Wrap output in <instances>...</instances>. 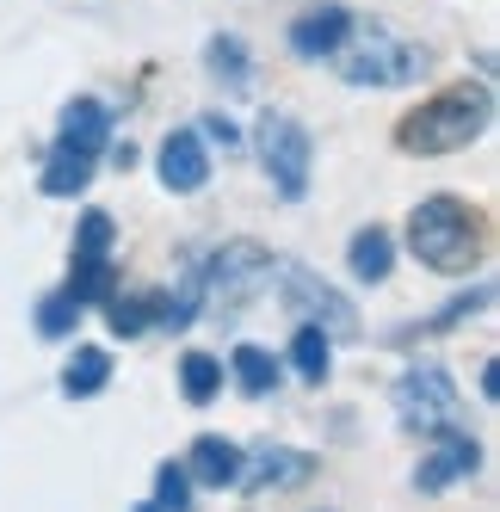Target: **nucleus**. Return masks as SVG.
Returning <instances> with one entry per match:
<instances>
[{"label": "nucleus", "mask_w": 500, "mask_h": 512, "mask_svg": "<svg viewBox=\"0 0 500 512\" xmlns=\"http://www.w3.org/2000/svg\"><path fill=\"white\" fill-rule=\"evenodd\" d=\"M210 179V155H204V136L198 130H167V142H161V186L167 192H198Z\"/></svg>", "instance_id": "10"}, {"label": "nucleus", "mask_w": 500, "mask_h": 512, "mask_svg": "<svg viewBox=\"0 0 500 512\" xmlns=\"http://www.w3.org/2000/svg\"><path fill=\"white\" fill-rule=\"evenodd\" d=\"M476 469H482V445L463 426H451V432H439V451L414 469V488L420 494H445L451 482H470Z\"/></svg>", "instance_id": "8"}, {"label": "nucleus", "mask_w": 500, "mask_h": 512, "mask_svg": "<svg viewBox=\"0 0 500 512\" xmlns=\"http://www.w3.org/2000/svg\"><path fill=\"white\" fill-rule=\"evenodd\" d=\"M75 321H81V303L68 297V290H50V297L38 303V334L44 340H68V334H75Z\"/></svg>", "instance_id": "24"}, {"label": "nucleus", "mask_w": 500, "mask_h": 512, "mask_svg": "<svg viewBox=\"0 0 500 512\" xmlns=\"http://www.w3.org/2000/svg\"><path fill=\"white\" fill-rule=\"evenodd\" d=\"M272 272H278L284 309H291L297 321L321 327L328 340H359V309H352L334 284H321V272H309V266H297V260H278Z\"/></svg>", "instance_id": "4"}, {"label": "nucleus", "mask_w": 500, "mask_h": 512, "mask_svg": "<svg viewBox=\"0 0 500 512\" xmlns=\"http://www.w3.org/2000/svg\"><path fill=\"white\" fill-rule=\"evenodd\" d=\"M346 266H352V278H359V284H383L389 266H396V241L371 223V229H359V235L346 241Z\"/></svg>", "instance_id": "16"}, {"label": "nucleus", "mask_w": 500, "mask_h": 512, "mask_svg": "<svg viewBox=\"0 0 500 512\" xmlns=\"http://www.w3.org/2000/svg\"><path fill=\"white\" fill-rule=\"evenodd\" d=\"M266 278H272V253H266L260 241H223V247L204 260V303L235 309V303L254 297Z\"/></svg>", "instance_id": "6"}, {"label": "nucleus", "mask_w": 500, "mask_h": 512, "mask_svg": "<svg viewBox=\"0 0 500 512\" xmlns=\"http://www.w3.org/2000/svg\"><path fill=\"white\" fill-rule=\"evenodd\" d=\"M315 475V457L297 445H266L254 463H241V494H278V488H303Z\"/></svg>", "instance_id": "9"}, {"label": "nucleus", "mask_w": 500, "mask_h": 512, "mask_svg": "<svg viewBox=\"0 0 500 512\" xmlns=\"http://www.w3.org/2000/svg\"><path fill=\"white\" fill-rule=\"evenodd\" d=\"M408 247H414V260L433 266V272H470L482 260V210H470L451 192L426 198L408 216Z\"/></svg>", "instance_id": "2"}, {"label": "nucleus", "mask_w": 500, "mask_h": 512, "mask_svg": "<svg viewBox=\"0 0 500 512\" xmlns=\"http://www.w3.org/2000/svg\"><path fill=\"white\" fill-rule=\"evenodd\" d=\"M130 512H161V506H155V500H142V506H130Z\"/></svg>", "instance_id": "29"}, {"label": "nucleus", "mask_w": 500, "mask_h": 512, "mask_svg": "<svg viewBox=\"0 0 500 512\" xmlns=\"http://www.w3.org/2000/svg\"><path fill=\"white\" fill-rule=\"evenodd\" d=\"M291 364H297V377H309V383H321L328 377V364H334V340L321 334V327H297V340H291Z\"/></svg>", "instance_id": "22"}, {"label": "nucleus", "mask_w": 500, "mask_h": 512, "mask_svg": "<svg viewBox=\"0 0 500 512\" xmlns=\"http://www.w3.org/2000/svg\"><path fill=\"white\" fill-rule=\"evenodd\" d=\"M204 130V142H223V149H241V130H235V118H223V112H210V118H198Z\"/></svg>", "instance_id": "28"}, {"label": "nucleus", "mask_w": 500, "mask_h": 512, "mask_svg": "<svg viewBox=\"0 0 500 512\" xmlns=\"http://www.w3.org/2000/svg\"><path fill=\"white\" fill-rule=\"evenodd\" d=\"M488 303H494V284L482 278L476 290H463V297H451V303H445L439 315H426V321H420V334H451V327H463L470 315H482Z\"/></svg>", "instance_id": "23"}, {"label": "nucleus", "mask_w": 500, "mask_h": 512, "mask_svg": "<svg viewBox=\"0 0 500 512\" xmlns=\"http://www.w3.org/2000/svg\"><path fill=\"white\" fill-rule=\"evenodd\" d=\"M155 506L161 512H192V475H186V463H161L155 469Z\"/></svg>", "instance_id": "25"}, {"label": "nucleus", "mask_w": 500, "mask_h": 512, "mask_svg": "<svg viewBox=\"0 0 500 512\" xmlns=\"http://www.w3.org/2000/svg\"><path fill=\"white\" fill-rule=\"evenodd\" d=\"M346 31H352V13H346V7H315V13H303V19L291 25V50L309 56V62H315V56H334Z\"/></svg>", "instance_id": "13"}, {"label": "nucleus", "mask_w": 500, "mask_h": 512, "mask_svg": "<svg viewBox=\"0 0 500 512\" xmlns=\"http://www.w3.org/2000/svg\"><path fill=\"white\" fill-rule=\"evenodd\" d=\"M241 463H247V451L235 445V438H217V432L192 438V451H186V475L204 482V488H235L241 482Z\"/></svg>", "instance_id": "11"}, {"label": "nucleus", "mask_w": 500, "mask_h": 512, "mask_svg": "<svg viewBox=\"0 0 500 512\" xmlns=\"http://www.w3.org/2000/svg\"><path fill=\"white\" fill-rule=\"evenodd\" d=\"M99 309H105V327H112L118 340H136L149 321H161V290H142V297H118L112 290Z\"/></svg>", "instance_id": "19"}, {"label": "nucleus", "mask_w": 500, "mask_h": 512, "mask_svg": "<svg viewBox=\"0 0 500 512\" xmlns=\"http://www.w3.org/2000/svg\"><path fill=\"white\" fill-rule=\"evenodd\" d=\"M494 124V93L482 81H457L433 99H420L414 112L396 124V149L402 155H420V161H433V155H457V149H470V142H482Z\"/></svg>", "instance_id": "1"}, {"label": "nucleus", "mask_w": 500, "mask_h": 512, "mask_svg": "<svg viewBox=\"0 0 500 512\" xmlns=\"http://www.w3.org/2000/svg\"><path fill=\"white\" fill-rule=\"evenodd\" d=\"M105 383H112V352H105V346H75V358L62 364V395L87 401V395H99Z\"/></svg>", "instance_id": "18"}, {"label": "nucleus", "mask_w": 500, "mask_h": 512, "mask_svg": "<svg viewBox=\"0 0 500 512\" xmlns=\"http://www.w3.org/2000/svg\"><path fill=\"white\" fill-rule=\"evenodd\" d=\"M118 241V223L105 210H81V223H75V253H112Z\"/></svg>", "instance_id": "27"}, {"label": "nucleus", "mask_w": 500, "mask_h": 512, "mask_svg": "<svg viewBox=\"0 0 500 512\" xmlns=\"http://www.w3.org/2000/svg\"><path fill=\"white\" fill-rule=\"evenodd\" d=\"M56 142H68V149H81V155H105L112 149V112H105L99 99H68L62 105V136Z\"/></svg>", "instance_id": "12"}, {"label": "nucleus", "mask_w": 500, "mask_h": 512, "mask_svg": "<svg viewBox=\"0 0 500 512\" xmlns=\"http://www.w3.org/2000/svg\"><path fill=\"white\" fill-rule=\"evenodd\" d=\"M426 62H433V56H426L420 44L396 38V31H383V25H359V19H352V31L334 50L340 81H352V87H402V81H420Z\"/></svg>", "instance_id": "3"}, {"label": "nucleus", "mask_w": 500, "mask_h": 512, "mask_svg": "<svg viewBox=\"0 0 500 512\" xmlns=\"http://www.w3.org/2000/svg\"><path fill=\"white\" fill-rule=\"evenodd\" d=\"M204 315V266L186 260L180 266V284L161 290V327H192Z\"/></svg>", "instance_id": "17"}, {"label": "nucleus", "mask_w": 500, "mask_h": 512, "mask_svg": "<svg viewBox=\"0 0 500 512\" xmlns=\"http://www.w3.org/2000/svg\"><path fill=\"white\" fill-rule=\"evenodd\" d=\"M260 161H266V173H272V186H278V198H303L309 192V161H315V142H309V130L297 124V118H266L260 124Z\"/></svg>", "instance_id": "7"}, {"label": "nucleus", "mask_w": 500, "mask_h": 512, "mask_svg": "<svg viewBox=\"0 0 500 512\" xmlns=\"http://www.w3.org/2000/svg\"><path fill=\"white\" fill-rule=\"evenodd\" d=\"M210 68H217V81H229V87H247L254 81V68H247V50H241V38H210Z\"/></svg>", "instance_id": "26"}, {"label": "nucleus", "mask_w": 500, "mask_h": 512, "mask_svg": "<svg viewBox=\"0 0 500 512\" xmlns=\"http://www.w3.org/2000/svg\"><path fill=\"white\" fill-rule=\"evenodd\" d=\"M87 186H93V155L56 142L50 161H44V173H38V192H44V198H81Z\"/></svg>", "instance_id": "14"}, {"label": "nucleus", "mask_w": 500, "mask_h": 512, "mask_svg": "<svg viewBox=\"0 0 500 512\" xmlns=\"http://www.w3.org/2000/svg\"><path fill=\"white\" fill-rule=\"evenodd\" d=\"M229 371H235V383H241L247 395H272V389H278V358H272L266 346H235Z\"/></svg>", "instance_id": "21"}, {"label": "nucleus", "mask_w": 500, "mask_h": 512, "mask_svg": "<svg viewBox=\"0 0 500 512\" xmlns=\"http://www.w3.org/2000/svg\"><path fill=\"white\" fill-rule=\"evenodd\" d=\"M389 401H396V414H402V426H414V432H451V426H463V401H457V389H451V377L439 371V364H408V371L396 377V389H389Z\"/></svg>", "instance_id": "5"}, {"label": "nucleus", "mask_w": 500, "mask_h": 512, "mask_svg": "<svg viewBox=\"0 0 500 512\" xmlns=\"http://www.w3.org/2000/svg\"><path fill=\"white\" fill-rule=\"evenodd\" d=\"M68 297H75L81 309L87 303H105L118 290V266H112V253H75V266H68Z\"/></svg>", "instance_id": "15"}, {"label": "nucleus", "mask_w": 500, "mask_h": 512, "mask_svg": "<svg viewBox=\"0 0 500 512\" xmlns=\"http://www.w3.org/2000/svg\"><path fill=\"white\" fill-rule=\"evenodd\" d=\"M180 395L192 401V408H210V401L223 395V358L186 352V358H180Z\"/></svg>", "instance_id": "20"}]
</instances>
